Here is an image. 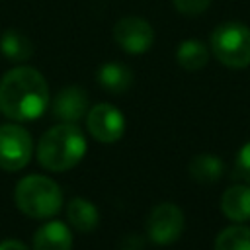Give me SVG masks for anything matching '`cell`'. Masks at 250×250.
I'll list each match as a JSON object with an SVG mask.
<instances>
[{
	"label": "cell",
	"instance_id": "obj_17",
	"mask_svg": "<svg viewBox=\"0 0 250 250\" xmlns=\"http://www.w3.org/2000/svg\"><path fill=\"white\" fill-rule=\"evenodd\" d=\"M215 250H250V227L236 223L225 227L215 236Z\"/></svg>",
	"mask_w": 250,
	"mask_h": 250
},
{
	"label": "cell",
	"instance_id": "obj_12",
	"mask_svg": "<svg viewBox=\"0 0 250 250\" xmlns=\"http://www.w3.org/2000/svg\"><path fill=\"white\" fill-rule=\"evenodd\" d=\"M133 70L123 62H105L98 68V82L105 92L123 94L133 86Z\"/></svg>",
	"mask_w": 250,
	"mask_h": 250
},
{
	"label": "cell",
	"instance_id": "obj_13",
	"mask_svg": "<svg viewBox=\"0 0 250 250\" xmlns=\"http://www.w3.org/2000/svg\"><path fill=\"white\" fill-rule=\"evenodd\" d=\"M66 219L78 232L88 234L100 225V211L90 199L74 197L66 205Z\"/></svg>",
	"mask_w": 250,
	"mask_h": 250
},
{
	"label": "cell",
	"instance_id": "obj_8",
	"mask_svg": "<svg viewBox=\"0 0 250 250\" xmlns=\"http://www.w3.org/2000/svg\"><path fill=\"white\" fill-rule=\"evenodd\" d=\"M86 125L90 135L104 145H111L119 141L125 133V117L111 104H96L86 113Z\"/></svg>",
	"mask_w": 250,
	"mask_h": 250
},
{
	"label": "cell",
	"instance_id": "obj_6",
	"mask_svg": "<svg viewBox=\"0 0 250 250\" xmlns=\"http://www.w3.org/2000/svg\"><path fill=\"white\" fill-rule=\"evenodd\" d=\"M184 232V211L172 203L162 201L154 205L146 217V234L154 244L166 246L176 242Z\"/></svg>",
	"mask_w": 250,
	"mask_h": 250
},
{
	"label": "cell",
	"instance_id": "obj_1",
	"mask_svg": "<svg viewBox=\"0 0 250 250\" xmlns=\"http://www.w3.org/2000/svg\"><path fill=\"white\" fill-rule=\"evenodd\" d=\"M49 104V84L33 66H16L0 80V111L14 121L43 115Z\"/></svg>",
	"mask_w": 250,
	"mask_h": 250
},
{
	"label": "cell",
	"instance_id": "obj_3",
	"mask_svg": "<svg viewBox=\"0 0 250 250\" xmlns=\"http://www.w3.org/2000/svg\"><path fill=\"white\" fill-rule=\"evenodd\" d=\"M16 207L31 219L55 217L62 207V191L59 184L41 174L21 178L14 189Z\"/></svg>",
	"mask_w": 250,
	"mask_h": 250
},
{
	"label": "cell",
	"instance_id": "obj_4",
	"mask_svg": "<svg viewBox=\"0 0 250 250\" xmlns=\"http://www.w3.org/2000/svg\"><path fill=\"white\" fill-rule=\"evenodd\" d=\"M211 53L229 68L250 66V27L240 21H223L211 33Z\"/></svg>",
	"mask_w": 250,
	"mask_h": 250
},
{
	"label": "cell",
	"instance_id": "obj_11",
	"mask_svg": "<svg viewBox=\"0 0 250 250\" xmlns=\"http://www.w3.org/2000/svg\"><path fill=\"white\" fill-rule=\"evenodd\" d=\"M33 250H72V232L61 221H49L33 234Z\"/></svg>",
	"mask_w": 250,
	"mask_h": 250
},
{
	"label": "cell",
	"instance_id": "obj_10",
	"mask_svg": "<svg viewBox=\"0 0 250 250\" xmlns=\"http://www.w3.org/2000/svg\"><path fill=\"white\" fill-rule=\"evenodd\" d=\"M221 211L227 219L234 223H244L250 219V186L234 184L227 188L221 195Z\"/></svg>",
	"mask_w": 250,
	"mask_h": 250
},
{
	"label": "cell",
	"instance_id": "obj_5",
	"mask_svg": "<svg viewBox=\"0 0 250 250\" xmlns=\"http://www.w3.org/2000/svg\"><path fill=\"white\" fill-rule=\"evenodd\" d=\"M33 143L25 127L18 123L0 125V168L6 172H18L31 160Z\"/></svg>",
	"mask_w": 250,
	"mask_h": 250
},
{
	"label": "cell",
	"instance_id": "obj_2",
	"mask_svg": "<svg viewBox=\"0 0 250 250\" xmlns=\"http://www.w3.org/2000/svg\"><path fill=\"white\" fill-rule=\"evenodd\" d=\"M86 154V137L82 129L70 121H62L45 131L37 145V160L51 172L74 168Z\"/></svg>",
	"mask_w": 250,
	"mask_h": 250
},
{
	"label": "cell",
	"instance_id": "obj_15",
	"mask_svg": "<svg viewBox=\"0 0 250 250\" xmlns=\"http://www.w3.org/2000/svg\"><path fill=\"white\" fill-rule=\"evenodd\" d=\"M0 51L14 62H25L33 55V43L25 33L18 29H6L0 37Z\"/></svg>",
	"mask_w": 250,
	"mask_h": 250
},
{
	"label": "cell",
	"instance_id": "obj_19",
	"mask_svg": "<svg viewBox=\"0 0 250 250\" xmlns=\"http://www.w3.org/2000/svg\"><path fill=\"white\" fill-rule=\"evenodd\" d=\"M236 172L250 186V141L236 154Z\"/></svg>",
	"mask_w": 250,
	"mask_h": 250
},
{
	"label": "cell",
	"instance_id": "obj_7",
	"mask_svg": "<svg viewBox=\"0 0 250 250\" xmlns=\"http://www.w3.org/2000/svg\"><path fill=\"white\" fill-rule=\"evenodd\" d=\"M113 39L125 53L143 55L154 43V29L145 18L125 16L113 25Z\"/></svg>",
	"mask_w": 250,
	"mask_h": 250
},
{
	"label": "cell",
	"instance_id": "obj_20",
	"mask_svg": "<svg viewBox=\"0 0 250 250\" xmlns=\"http://www.w3.org/2000/svg\"><path fill=\"white\" fill-rule=\"evenodd\" d=\"M119 250H145V238H141L137 232H131L121 238Z\"/></svg>",
	"mask_w": 250,
	"mask_h": 250
},
{
	"label": "cell",
	"instance_id": "obj_18",
	"mask_svg": "<svg viewBox=\"0 0 250 250\" xmlns=\"http://www.w3.org/2000/svg\"><path fill=\"white\" fill-rule=\"evenodd\" d=\"M172 2L174 8L184 16H199L211 4V0H172Z\"/></svg>",
	"mask_w": 250,
	"mask_h": 250
},
{
	"label": "cell",
	"instance_id": "obj_9",
	"mask_svg": "<svg viewBox=\"0 0 250 250\" xmlns=\"http://www.w3.org/2000/svg\"><path fill=\"white\" fill-rule=\"evenodd\" d=\"M90 109L88 92L80 86H66L62 88L53 100V115L61 121H78Z\"/></svg>",
	"mask_w": 250,
	"mask_h": 250
},
{
	"label": "cell",
	"instance_id": "obj_16",
	"mask_svg": "<svg viewBox=\"0 0 250 250\" xmlns=\"http://www.w3.org/2000/svg\"><path fill=\"white\" fill-rule=\"evenodd\" d=\"M176 61L188 72L201 70L209 61V49L199 39H186V41H182L178 45Z\"/></svg>",
	"mask_w": 250,
	"mask_h": 250
},
{
	"label": "cell",
	"instance_id": "obj_14",
	"mask_svg": "<svg viewBox=\"0 0 250 250\" xmlns=\"http://www.w3.org/2000/svg\"><path fill=\"white\" fill-rule=\"evenodd\" d=\"M188 172H189L191 180H195L197 184L209 186V184H215L217 180H221V176L225 172V164L217 154L201 152L189 160Z\"/></svg>",
	"mask_w": 250,
	"mask_h": 250
},
{
	"label": "cell",
	"instance_id": "obj_21",
	"mask_svg": "<svg viewBox=\"0 0 250 250\" xmlns=\"http://www.w3.org/2000/svg\"><path fill=\"white\" fill-rule=\"evenodd\" d=\"M0 250H29L21 240H16V238H8V240H2L0 242Z\"/></svg>",
	"mask_w": 250,
	"mask_h": 250
}]
</instances>
